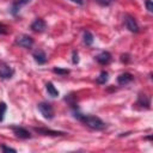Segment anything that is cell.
<instances>
[{"label": "cell", "instance_id": "1", "mask_svg": "<svg viewBox=\"0 0 153 153\" xmlns=\"http://www.w3.org/2000/svg\"><path fill=\"white\" fill-rule=\"evenodd\" d=\"M74 117L76 120H79L82 124H85L86 127H88L90 129H93V130H103L106 127L105 122L102 121L99 117L93 116V115H84V114H80L78 111V109L74 111Z\"/></svg>", "mask_w": 153, "mask_h": 153}, {"label": "cell", "instance_id": "2", "mask_svg": "<svg viewBox=\"0 0 153 153\" xmlns=\"http://www.w3.org/2000/svg\"><path fill=\"white\" fill-rule=\"evenodd\" d=\"M37 108H38L41 115H42L44 118H47V120H51V118L54 117V115H55L53 105H51L50 103H48V102H41V103L37 105Z\"/></svg>", "mask_w": 153, "mask_h": 153}, {"label": "cell", "instance_id": "3", "mask_svg": "<svg viewBox=\"0 0 153 153\" xmlns=\"http://www.w3.org/2000/svg\"><path fill=\"white\" fill-rule=\"evenodd\" d=\"M16 44H18L19 47H23V48H31L32 44H33V38L29 35H25V33H22L19 36L16 37Z\"/></svg>", "mask_w": 153, "mask_h": 153}, {"label": "cell", "instance_id": "4", "mask_svg": "<svg viewBox=\"0 0 153 153\" xmlns=\"http://www.w3.org/2000/svg\"><path fill=\"white\" fill-rule=\"evenodd\" d=\"M124 24H126V27L130 31V32H139L140 31V26L136 22V19L134 17H131L130 14H126L124 16Z\"/></svg>", "mask_w": 153, "mask_h": 153}, {"label": "cell", "instance_id": "5", "mask_svg": "<svg viewBox=\"0 0 153 153\" xmlns=\"http://www.w3.org/2000/svg\"><path fill=\"white\" fill-rule=\"evenodd\" d=\"M14 74V69L7 65L6 62H0V78L1 79H11Z\"/></svg>", "mask_w": 153, "mask_h": 153}, {"label": "cell", "instance_id": "6", "mask_svg": "<svg viewBox=\"0 0 153 153\" xmlns=\"http://www.w3.org/2000/svg\"><path fill=\"white\" fill-rule=\"evenodd\" d=\"M11 129L13 130V134L19 137V139H30L31 134L27 129H25L24 127H19V126H12Z\"/></svg>", "mask_w": 153, "mask_h": 153}, {"label": "cell", "instance_id": "7", "mask_svg": "<svg viewBox=\"0 0 153 153\" xmlns=\"http://www.w3.org/2000/svg\"><path fill=\"white\" fill-rule=\"evenodd\" d=\"M33 130L38 134H42V135H49V136H63L66 135L65 131H60V130H53V129H48V128H37L35 127Z\"/></svg>", "mask_w": 153, "mask_h": 153}, {"label": "cell", "instance_id": "8", "mask_svg": "<svg viewBox=\"0 0 153 153\" xmlns=\"http://www.w3.org/2000/svg\"><path fill=\"white\" fill-rule=\"evenodd\" d=\"M30 27H31V30L35 31V32H43V31L47 29V24H45V22H44L43 19L37 18V19H35V20L31 23Z\"/></svg>", "mask_w": 153, "mask_h": 153}, {"label": "cell", "instance_id": "9", "mask_svg": "<svg viewBox=\"0 0 153 153\" xmlns=\"http://www.w3.org/2000/svg\"><path fill=\"white\" fill-rule=\"evenodd\" d=\"M30 1H31V0H14V1L12 2V5H11V8H10L11 14H12V16H16V14L19 12L20 7L24 6V5H26V4H29Z\"/></svg>", "mask_w": 153, "mask_h": 153}, {"label": "cell", "instance_id": "10", "mask_svg": "<svg viewBox=\"0 0 153 153\" xmlns=\"http://www.w3.org/2000/svg\"><path fill=\"white\" fill-rule=\"evenodd\" d=\"M136 105L140 106V108H145V109H149L151 108V98L146 94H139L137 97V100H136Z\"/></svg>", "mask_w": 153, "mask_h": 153}, {"label": "cell", "instance_id": "11", "mask_svg": "<svg viewBox=\"0 0 153 153\" xmlns=\"http://www.w3.org/2000/svg\"><path fill=\"white\" fill-rule=\"evenodd\" d=\"M94 59H96V61H97L98 63H100V65H108V63L111 61V54H110L109 51H102V53H99L98 55H96Z\"/></svg>", "mask_w": 153, "mask_h": 153}, {"label": "cell", "instance_id": "12", "mask_svg": "<svg viewBox=\"0 0 153 153\" xmlns=\"http://www.w3.org/2000/svg\"><path fill=\"white\" fill-rule=\"evenodd\" d=\"M32 56H33L35 61H36L38 65H43V63H45V62H47V55H45V53H44L43 50H41V49H38V50L33 51Z\"/></svg>", "mask_w": 153, "mask_h": 153}, {"label": "cell", "instance_id": "13", "mask_svg": "<svg viewBox=\"0 0 153 153\" xmlns=\"http://www.w3.org/2000/svg\"><path fill=\"white\" fill-rule=\"evenodd\" d=\"M131 80H133V75H131L130 73H128V72L122 73V74H120V75L117 76V82H118V85H127V84H129Z\"/></svg>", "mask_w": 153, "mask_h": 153}, {"label": "cell", "instance_id": "14", "mask_svg": "<svg viewBox=\"0 0 153 153\" xmlns=\"http://www.w3.org/2000/svg\"><path fill=\"white\" fill-rule=\"evenodd\" d=\"M45 90H47V92H48V94L50 97H57L59 96V91L56 90V87L54 86V84L50 82V81H48L45 84Z\"/></svg>", "mask_w": 153, "mask_h": 153}, {"label": "cell", "instance_id": "15", "mask_svg": "<svg viewBox=\"0 0 153 153\" xmlns=\"http://www.w3.org/2000/svg\"><path fill=\"white\" fill-rule=\"evenodd\" d=\"M93 35L90 32V31H84V33H82V41H84V43L86 44V45H91L92 43H93Z\"/></svg>", "mask_w": 153, "mask_h": 153}, {"label": "cell", "instance_id": "16", "mask_svg": "<svg viewBox=\"0 0 153 153\" xmlns=\"http://www.w3.org/2000/svg\"><path fill=\"white\" fill-rule=\"evenodd\" d=\"M108 80H109V73H108L106 71H102L100 74L97 76V82L100 84V85L105 84Z\"/></svg>", "mask_w": 153, "mask_h": 153}, {"label": "cell", "instance_id": "17", "mask_svg": "<svg viewBox=\"0 0 153 153\" xmlns=\"http://www.w3.org/2000/svg\"><path fill=\"white\" fill-rule=\"evenodd\" d=\"M53 72H54L55 74H59V75H67V74L69 73L68 69H62V68H60V67H54V68H53Z\"/></svg>", "mask_w": 153, "mask_h": 153}, {"label": "cell", "instance_id": "18", "mask_svg": "<svg viewBox=\"0 0 153 153\" xmlns=\"http://www.w3.org/2000/svg\"><path fill=\"white\" fill-rule=\"evenodd\" d=\"M6 109H7L6 104H5L4 102H1V103H0V122H2V121H4V117H5V112H6Z\"/></svg>", "mask_w": 153, "mask_h": 153}, {"label": "cell", "instance_id": "19", "mask_svg": "<svg viewBox=\"0 0 153 153\" xmlns=\"http://www.w3.org/2000/svg\"><path fill=\"white\" fill-rule=\"evenodd\" d=\"M0 149H1L2 152H17L14 148H12V147H7V146H5V145H0Z\"/></svg>", "mask_w": 153, "mask_h": 153}, {"label": "cell", "instance_id": "20", "mask_svg": "<svg viewBox=\"0 0 153 153\" xmlns=\"http://www.w3.org/2000/svg\"><path fill=\"white\" fill-rule=\"evenodd\" d=\"M145 5H146V8L148 12H153V5H152V1L151 0H145Z\"/></svg>", "mask_w": 153, "mask_h": 153}, {"label": "cell", "instance_id": "21", "mask_svg": "<svg viewBox=\"0 0 153 153\" xmlns=\"http://www.w3.org/2000/svg\"><path fill=\"white\" fill-rule=\"evenodd\" d=\"M94 1H97L99 5H102V6H109L114 0H94Z\"/></svg>", "mask_w": 153, "mask_h": 153}, {"label": "cell", "instance_id": "22", "mask_svg": "<svg viewBox=\"0 0 153 153\" xmlns=\"http://www.w3.org/2000/svg\"><path fill=\"white\" fill-rule=\"evenodd\" d=\"M72 62H73L74 65L79 62V55H78V53H76L75 50L73 51V59H72Z\"/></svg>", "mask_w": 153, "mask_h": 153}, {"label": "cell", "instance_id": "23", "mask_svg": "<svg viewBox=\"0 0 153 153\" xmlns=\"http://www.w3.org/2000/svg\"><path fill=\"white\" fill-rule=\"evenodd\" d=\"M6 32H7V30H6V26H5L4 24H1V23H0V33H1V35H5Z\"/></svg>", "mask_w": 153, "mask_h": 153}, {"label": "cell", "instance_id": "24", "mask_svg": "<svg viewBox=\"0 0 153 153\" xmlns=\"http://www.w3.org/2000/svg\"><path fill=\"white\" fill-rule=\"evenodd\" d=\"M121 61L122 62H128V55L126 54V55H122L121 56Z\"/></svg>", "mask_w": 153, "mask_h": 153}, {"label": "cell", "instance_id": "25", "mask_svg": "<svg viewBox=\"0 0 153 153\" xmlns=\"http://www.w3.org/2000/svg\"><path fill=\"white\" fill-rule=\"evenodd\" d=\"M71 1L76 4V5H84V0H71Z\"/></svg>", "mask_w": 153, "mask_h": 153}]
</instances>
